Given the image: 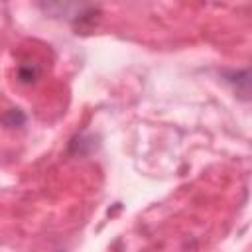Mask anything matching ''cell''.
Masks as SVG:
<instances>
[{
    "label": "cell",
    "mask_w": 252,
    "mask_h": 252,
    "mask_svg": "<svg viewBox=\"0 0 252 252\" xmlns=\"http://www.w3.org/2000/svg\"><path fill=\"white\" fill-rule=\"evenodd\" d=\"M18 77L22 83H33L39 77V67L35 63H22L18 67Z\"/></svg>",
    "instance_id": "cell-1"
},
{
    "label": "cell",
    "mask_w": 252,
    "mask_h": 252,
    "mask_svg": "<svg viewBox=\"0 0 252 252\" xmlns=\"http://www.w3.org/2000/svg\"><path fill=\"white\" fill-rule=\"evenodd\" d=\"M2 120H4V124H6V126H22V124H24V120H26V116H24L20 110H16V108H14V110H10L8 114H4V118H2Z\"/></svg>",
    "instance_id": "cell-2"
}]
</instances>
